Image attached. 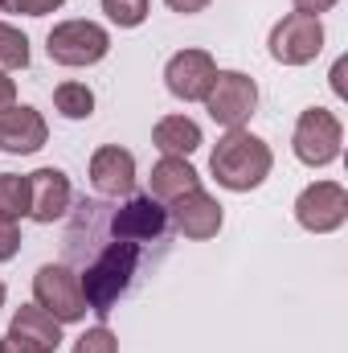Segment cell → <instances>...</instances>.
I'll return each instance as SVG.
<instances>
[{"mask_svg": "<svg viewBox=\"0 0 348 353\" xmlns=\"http://www.w3.org/2000/svg\"><path fill=\"white\" fill-rule=\"evenodd\" d=\"M201 103H205V111H209L213 123H221L226 132H234V128H246V119L254 115V107H259V87H254V79L242 74V70H217L213 87H209V94H205Z\"/></svg>", "mask_w": 348, "mask_h": 353, "instance_id": "8992f818", "label": "cell"}, {"mask_svg": "<svg viewBox=\"0 0 348 353\" xmlns=\"http://www.w3.org/2000/svg\"><path fill=\"white\" fill-rule=\"evenodd\" d=\"M17 251H21V230H17V222L0 218V263H4V259H12Z\"/></svg>", "mask_w": 348, "mask_h": 353, "instance_id": "603a6c76", "label": "cell"}, {"mask_svg": "<svg viewBox=\"0 0 348 353\" xmlns=\"http://www.w3.org/2000/svg\"><path fill=\"white\" fill-rule=\"evenodd\" d=\"M348 218V189L340 181H316L295 197V222L312 234H332Z\"/></svg>", "mask_w": 348, "mask_h": 353, "instance_id": "ba28073f", "label": "cell"}, {"mask_svg": "<svg viewBox=\"0 0 348 353\" xmlns=\"http://www.w3.org/2000/svg\"><path fill=\"white\" fill-rule=\"evenodd\" d=\"M66 0H0V12H21V17H50Z\"/></svg>", "mask_w": 348, "mask_h": 353, "instance_id": "7402d4cb", "label": "cell"}, {"mask_svg": "<svg viewBox=\"0 0 348 353\" xmlns=\"http://www.w3.org/2000/svg\"><path fill=\"white\" fill-rule=\"evenodd\" d=\"M0 353H50L45 345H37V341H29V337H21V333H4L0 337Z\"/></svg>", "mask_w": 348, "mask_h": 353, "instance_id": "cb8c5ba5", "label": "cell"}, {"mask_svg": "<svg viewBox=\"0 0 348 353\" xmlns=\"http://www.w3.org/2000/svg\"><path fill=\"white\" fill-rule=\"evenodd\" d=\"M102 12H107L111 25H119V29H135V25L148 21L152 4H148V0H102Z\"/></svg>", "mask_w": 348, "mask_h": 353, "instance_id": "ffe728a7", "label": "cell"}, {"mask_svg": "<svg viewBox=\"0 0 348 353\" xmlns=\"http://www.w3.org/2000/svg\"><path fill=\"white\" fill-rule=\"evenodd\" d=\"M213 79H217V62L205 50H180L164 66V87L184 103H201L213 87Z\"/></svg>", "mask_w": 348, "mask_h": 353, "instance_id": "9c48e42d", "label": "cell"}, {"mask_svg": "<svg viewBox=\"0 0 348 353\" xmlns=\"http://www.w3.org/2000/svg\"><path fill=\"white\" fill-rule=\"evenodd\" d=\"M17 107V83L8 79V70H0V111Z\"/></svg>", "mask_w": 348, "mask_h": 353, "instance_id": "484cf974", "label": "cell"}, {"mask_svg": "<svg viewBox=\"0 0 348 353\" xmlns=\"http://www.w3.org/2000/svg\"><path fill=\"white\" fill-rule=\"evenodd\" d=\"M336 0H295V12H307V17H320V12H328Z\"/></svg>", "mask_w": 348, "mask_h": 353, "instance_id": "4316f807", "label": "cell"}, {"mask_svg": "<svg viewBox=\"0 0 348 353\" xmlns=\"http://www.w3.org/2000/svg\"><path fill=\"white\" fill-rule=\"evenodd\" d=\"M45 140H50V128H45L37 107H8V111H0V152L29 157V152L45 148Z\"/></svg>", "mask_w": 348, "mask_h": 353, "instance_id": "7c38bea8", "label": "cell"}, {"mask_svg": "<svg viewBox=\"0 0 348 353\" xmlns=\"http://www.w3.org/2000/svg\"><path fill=\"white\" fill-rule=\"evenodd\" d=\"M168 222H173L176 234L205 243V239H213L221 230V201L209 197L205 189H193V193L176 197L173 205H168Z\"/></svg>", "mask_w": 348, "mask_h": 353, "instance_id": "30bf717a", "label": "cell"}, {"mask_svg": "<svg viewBox=\"0 0 348 353\" xmlns=\"http://www.w3.org/2000/svg\"><path fill=\"white\" fill-rule=\"evenodd\" d=\"M45 54L58 66H94L111 54V33L94 21H62L50 29Z\"/></svg>", "mask_w": 348, "mask_h": 353, "instance_id": "5b68a950", "label": "cell"}, {"mask_svg": "<svg viewBox=\"0 0 348 353\" xmlns=\"http://www.w3.org/2000/svg\"><path fill=\"white\" fill-rule=\"evenodd\" d=\"M201 189V176L188 165V157H160V165L152 169V197L160 205H173L176 197Z\"/></svg>", "mask_w": 348, "mask_h": 353, "instance_id": "5bb4252c", "label": "cell"}, {"mask_svg": "<svg viewBox=\"0 0 348 353\" xmlns=\"http://www.w3.org/2000/svg\"><path fill=\"white\" fill-rule=\"evenodd\" d=\"M25 214H29V176L0 173V218L17 222Z\"/></svg>", "mask_w": 348, "mask_h": 353, "instance_id": "ac0fdd59", "label": "cell"}, {"mask_svg": "<svg viewBox=\"0 0 348 353\" xmlns=\"http://www.w3.org/2000/svg\"><path fill=\"white\" fill-rule=\"evenodd\" d=\"M168 210L152 193H131L123 205L78 201L66 226V259L78 267L87 308L98 321H107L131 292L148 247L168 243Z\"/></svg>", "mask_w": 348, "mask_h": 353, "instance_id": "6da1fadb", "label": "cell"}, {"mask_svg": "<svg viewBox=\"0 0 348 353\" xmlns=\"http://www.w3.org/2000/svg\"><path fill=\"white\" fill-rule=\"evenodd\" d=\"M0 308H4V283H0Z\"/></svg>", "mask_w": 348, "mask_h": 353, "instance_id": "83f0119b", "label": "cell"}, {"mask_svg": "<svg viewBox=\"0 0 348 353\" xmlns=\"http://www.w3.org/2000/svg\"><path fill=\"white\" fill-rule=\"evenodd\" d=\"M54 107L62 119H90L94 115V90L87 83H58L54 87Z\"/></svg>", "mask_w": 348, "mask_h": 353, "instance_id": "e0dca14e", "label": "cell"}, {"mask_svg": "<svg viewBox=\"0 0 348 353\" xmlns=\"http://www.w3.org/2000/svg\"><path fill=\"white\" fill-rule=\"evenodd\" d=\"M74 205V189L70 176L62 169H37L29 173V218L41 226H54L66 210Z\"/></svg>", "mask_w": 348, "mask_h": 353, "instance_id": "8fae6325", "label": "cell"}, {"mask_svg": "<svg viewBox=\"0 0 348 353\" xmlns=\"http://www.w3.org/2000/svg\"><path fill=\"white\" fill-rule=\"evenodd\" d=\"M25 66H29V37L17 25L0 21V70H25Z\"/></svg>", "mask_w": 348, "mask_h": 353, "instance_id": "d6986e66", "label": "cell"}, {"mask_svg": "<svg viewBox=\"0 0 348 353\" xmlns=\"http://www.w3.org/2000/svg\"><path fill=\"white\" fill-rule=\"evenodd\" d=\"M90 185L102 197H131L135 193V157L119 144H107L90 157Z\"/></svg>", "mask_w": 348, "mask_h": 353, "instance_id": "4fadbf2b", "label": "cell"}, {"mask_svg": "<svg viewBox=\"0 0 348 353\" xmlns=\"http://www.w3.org/2000/svg\"><path fill=\"white\" fill-rule=\"evenodd\" d=\"M270 165H274L270 144L262 136H254V132H246V128L226 132L217 140V148L209 152V173H213V181L221 189H230V193L259 189L262 181L270 176Z\"/></svg>", "mask_w": 348, "mask_h": 353, "instance_id": "7a4b0ae2", "label": "cell"}, {"mask_svg": "<svg viewBox=\"0 0 348 353\" xmlns=\"http://www.w3.org/2000/svg\"><path fill=\"white\" fill-rule=\"evenodd\" d=\"M8 329L21 333V337H29V341H37V345H45L50 353H58V345H62V325H58L45 308H37V304H21V308L12 312Z\"/></svg>", "mask_w": 348, "mask_h": 353, "instance_id": "2e32d148", "label": "cell"}, {"mask_svg": "<svg viewBox=\"0 0 348 353\" xmlns=\"http://www.w3.org/2000/svg\"><path fill=\"white\" fill-rule=\"evenodd\" d=\"M74 353H119V337L107 325H94L74 341Z\"/></svg>", "mask_w": 348, "mask_h": 353, "instance_id": "44dd1931", "label": "cell"}, {"mask_svg": "<svg viewBox=\"0 0 348 353\" xmlns=\"http://www.w3.org/2000/svg\"><path fill=\"white\" fill-rule=\"evenodd\" d=\"M270 58L283 66H307L320 50H324V25L320 17L307 12H287L274 29H270Z\"/></svg>", "mask_w": 348, "mask_h": 353, "instance_id": "52a82bcc", "label": "cell"}, {"mask_svg": "<svg viewBox=\"0 0 348 353\" xmlns=\"http://www.w3.org/2000/svg\"><path fill=\"white\" fill-rule=\"evenodd\" d=\"M340 144H345V128L332 111L324 107H307L299 119H295V132H291V148L295 157L307 165V169H324L340 157Z\"/></svg>", "mask_w": 348, "mask_h": 353, "instance_id": "277c9868", "label": "cell"}, {"mask_svg": "<svg viewBox=\"0 0 348 353\" xmlns=\"http://www.w3.org/2000/svg\"><path fill=\"white\" fill-rule=\"evenodd\" d=\"M33 304L45 308L58 325H74L83 321L87 308V296H83V283H78V271L70 263H41L33 275Z\"/></svg>", "mask_w": 348, "mask_h": 353, "instance_id": "3957f363", "label": "cell"}, {"mask_svg": "<svg viewBox=\"0 0 348 353\" xmlns=\"http://www.w3.org/2000/svg\"><path fill=\"white\" fill-rule=\"evenodd\" d=\"M173 12H180V17H193V12H205L213 0H164Z\"/></svg>", "mask_w": 348, "mask_h": 353, "instance_id": "d4e9b609", "label": "cell"}, {"mask_svg": "<svg viewBox=\"0 0 348 353\" xmlns=\"http://www.w3.org/2000/svg\"><path fill=\"white\" fill-rule=\"evenodd\" d=\"M152 144L164 152V157H193L201 148V128L197 119L188 115H164L156 128H152Z\"/></svg>", "mask_w": 348, "mask_h": 353, "instance_id": "9a60e30c", "label": "cell"}]
</instances>
